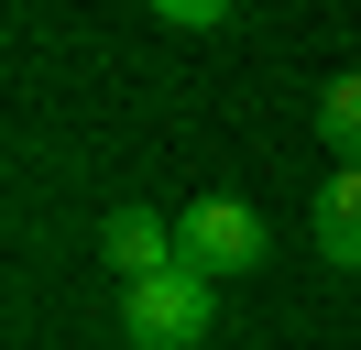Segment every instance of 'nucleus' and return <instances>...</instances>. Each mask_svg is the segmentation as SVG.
<instances>
[{
    "instance_id": "1",
    "label": "nucleus",
    "mask_w": 361,
    "mask_h": 350,
    "mask_svg": "<svg viewBox=\"0 0 361 350\" xmlns=\"http://www.w3.org/2000/svg\"><path fill=\"white\" fill-rule=\"evenodd\" d=\"M208 318H219V306H208V274H197V262H164L154 284H121V328H132L142 350H197Z\"/></svg>"
},
{
    "instance_id": "2",
    "label": "nucleus",
    "mask_w": 361,
    "mask_h": 350,
    "mask_svg": "<svg viewBox=\"0 0 361 350\" xmlns=\"http://www.w3.org/2000/svg\"><path fill=\"white\" fill-rule=\"evenodd\" d=\"M176 262H197L208 284H219V274H252V262H263V219H252L241 197H197V208L176 219Z\"/></svg>"
},
{
    "instance_id": "3",
    "label": "nucleus",
    "mask_w": 361,
    "mask_h": 350,
    "mask_svg": "<svg viewBox=\"0 0 361 350\" xmlns=\"http://www.w3.org/2000/svg\"><path fill=\"white\" fill-rule=\"evenodd\" d=\"M99 252L121 262V284H154L164 262H176V230H164L154 208H110V230H99Z\"/></svg>"
},
{
    "instance_id": "4",
    "label": "nucleus",
    "mask_w": 361,
    "mask_h": 350,
    "mask_svg": "<svg viewBox=\"0 0 361 350\" xmlns=\"http://www.w3.org/2000/svg\"><path fill=\"white\" fill-rule=\"evenodd\" d=\"M317 252H329L339 274H361V164H339L329 186H317Z\"/></svg>"
},
{
    "instance_id": "5",
    "label": "nucleus",
    "mask_w": 361,
    "mask_h": 350,
    "mask_svg": "<svg viewBox=\"0 0 361 350\" xmlns=\"http://www.w3.org/2000/svg\"><path fill=\"white\" fill-rule=\"evenodd\" d=\"M317 143H329L339 164H361V77H329V88H317Z\"/></svg>"
},
{
    "instance_id": "6",
    "label": "nucleus",
    "mask_w": 361,
    "mask_h": 350,
    "mask_svg": "<svg viewBox=\"0 0 361 350\" xmlns=\"http://www.w3.org/2000/svg\"><path fill=\"white\" fill-rule=\"evenodd\" d=\"M154 11H164V22H176V33H208V22H219V11H230V0H154Z\"/></svg>"
}]
</instances>
